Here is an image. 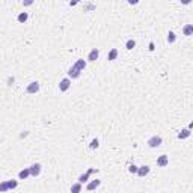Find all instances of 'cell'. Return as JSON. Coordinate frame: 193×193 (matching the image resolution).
Segmentation results:
<instances>
[{
  "label": "cell",
  "instance_id": "5",
  "mask_svg": "<svg viewBox=\"0 0 193 193\" xmlns=\"http://www.w3.org/2000/svg\"><path fill=\"white\" fill-rule=\"evenodd\" d=\"M38 91H39V83L38 81H32V83H29L27 88H26V92H27V94H36Z\"/></svg>",
  "mask_w": 193,
  "mask_h": 193
},
{
  "label": "cell",
  "instance_id": "17",
  "mask_svg": "<svg viewBox=\"0 0 193 193\" xmlns=\"http://www.w3.org/2000/svg\"><path fill=\"white\" fill-rule=\"evenodd\" d=\"M81 192V184L80 183H76L71 186V193H80Z\"/></svg>",
  "mask_w": 193,
  "mask_h": 193
},
{
  "label": "cell",
  "instance_id": "24",
  "mask_svg": "<svg viewBox=\"0 0 193 193\" xmlns=\"http://www.w3.org/2000/svg\"><path fill=\"white\" fill-rule=\"evenodd\" d=\"M94 9H95V5H91V3L86 5V8H84V11H94Z\"/></svg>",
  "mask_w": 193,
  "mask_h": 193
},
{
  "label": "cell",
  "instance_id": "10",
  "mask_svg": "<svg viewBox=\"0 0 193 193\" xmlns=\"http://www.w3.org/2000/svg\"><path fill=\"white\" fill-rule=\"evenodd\" d=\"M100 184H101V180H94V181H91V183L88 184V187H86V189H88L89 192H92V190H95Z\"/></svg>",
  "mask_w": 193,
  "mask_h": 193
},
{
  "label": "cell",
  "instance_id": "22",
  "mask_svg": "<svg viewBox=\"0 0 193 193\" xmlns=\"http://www.w3.org/2000/svg\"><path fill=\"white\" fill-rule=\"evenodd\" d=\"M9 189H8V184H6V181H3V183H0V193H5L8 192Z\"/></svg>",
  "mask_w": 193,
  "mask_h": 193
},
{
  "label": "cell",
  "instance_id": "15",
  "mask_svg": "<svg viewBox=\"0 0 193 193\" xmlns=\"http://www.w3.org/2000/svg\"><path fill=\"white\" fill-rule=\"evenodd\" d=\"M74 65L77 67V68L80 70V71H83V70L86 68V62H84V59H77V62H76Z\"/></svg>",
  "mask_w": 193,
  "mask_h": 193
},
{
  "label": "cell",
  "instance_id": "26",
  "mask_svg": "<svg viewBox=\"0 0 193 193\" xmlns=\"http://www.w3.org/2000/svg\"><path fill=\"white\" fill-rule=\"evenodd\" d=\"M12 83H14V77H9V78H8V84H9V86H11V84H12Z\"/></svg>",
  "mask_w": 193,
  "mask_h": 193
},
{
  "label": "cell",
  "instance_id": "23",
  "mask_svg": "<svg viewBox=\"0 0 193 193\" xmlns=\"http://www.w3.org/2000/svg\"><path fill=\"white\" fill-rule=\"evenodd\" d=\"M128 172H130V174H136V172H137V166H134V164L128 166Z\"/></svg>",
  "mask_w": 193,
  "mask_h": 193
},
{
  "label": "cell",
  "instance_id": "8",
  "mask_svg": "<svg viewBox=\"0 0 193 193\" xmlns=\"http://www.w3.org/2000/svg\"><path fill=\"white\" fill-rule=\"evenodd\" d=\"M29 169H30V175H32V177H38L39 174H41V169H42V166H41L39 163H35V164H32Z\"/></svg>",
  "mask_w": 193,
  "mask_h": 193
},
{
  "label": "cell",
  "instance_id": "12",
  "mask_svg": "<svg viewBox=\"0 0 193 193\" xmlns=\"http://www.w3.org/2000/svg\"><path fill=\"white\" fill-rule=\"evenodd\" d=\"M116 57H118V50H116V48H112V50L109 51V54H107V60L112 62V60H116Z\"/></svg>",
  "mask_w": 193,
  "mask_h": 193
},
{
  "label": "cell",
  "instance_id": "16",
  "mask_svg": "<svg viewBox=\"0 0 193 193\" xmlns=\"http://www.w3.org/2000/svg\"><path fill=\"white\" fill-rule=\"evenodd\" d=\"M27 18H29V14H27V12H21V14L18 15V18H17V20H18V23H26V21H27Z\"/></svg>",
  "mask_w": 193,
  "mask_h": 193
},
{
  "label": "cell",
  "instance_id": "19",
  "mask_svg": "<svg viewBox=\"0 0 193 193\" xmlns=\"http://www.w3.org/2000/svg\"><path fill=\"white\" fill-rule=\"evenodd\" d=\"M6 184H8V189L11 190V189H15L17 186H18V183L15 181V180H9V181H6Z\"/></svg>",
  "mask_w": 193,
  "mask_h": 193
},
{
  "label": "cell",
  "instance_id": "2",
  "mask_svg": "<svg viewBox=\"0 0 193 193\" xmlns=\"http://www.w3.org/2000/svg\"><path fill=\"white\" fill-rule=\"evenodd\" d=\"M80 74H81V71L78 70L76 65H73V67L68 70V78H70V80H71V78H78Z\"/></svg>",
  "mask_w": 193,
  "mask_h": 193
},
{
  "label": "cell",
  "instance_id": "14",
  "mask_svg": "<svg viewBox=\"0 0 193 193\" xmlns=\"http://www.w3.org/2000/svg\"><path fill=\"white\" fill-rule=\"evenodd\" d=\"M190 136V130L189 128H184L181 133H178V139H187Z\"/></svg>",
  "mask_w": 193,
  "mask_h": 193
},
{
  "label": "cell",
  "instance_id": "21",
  "mask_svg": "<svg viewBox=\"0 0 193 193\" xmlns=\"http://www.w3.org/2000/svg\"><path fill=\"white\" fill-rule=\"evenodd\" d=\"M98 143H100V142H98V139H94V140L91 142V145H89V148H91V150H97V148L100 146Z\"/></svg>",
  "mask_w": 193,
  "mask_h": 193
},
{
  "label": "cell",
  "instance_id": "6",
  "mask_svg": "<svg viewBox=\"0 0 193 193\" xmlns=\"http://www.w3.org/2000/svg\"><path fill=\"white\" fill-rule=\"evenodd\" d=\"M70 86H71V80H70L68 77L64 78V80H60V83H59V89H60V92L68 91V89H70Z\"/></svg>",
  "mask_w": 193,
  "mask_h": 193
},
{
  "label": "cell",
  "instance_id": "1",
  "mask_svg": "<svg viewBox=\"0 0 193 193\" xmlns=\"http://www.w3.org/2000/svg\"><path fill=\"white\" fill-rule=\"evenodd\" d=\"M161 143H163V139L160 136H153V137L148 139V146L150 148H158Z\"/></svg>",
  "mask_w": 193,
  "mask_h": 193
},
{
  "label": "cell",
  "instance_id": "27",
  "mask_svg": "<svg viewBox=\"0 0 193 193\" xmlns=\"http://www.w3.org/2000/svg\"><path fill=\"white\" fill-rule=\"evenodd\" d=\"M150 50H151V51L154 50V44H153V42H150Z\"/></svg>",
  "mask_w": 193,
  "mask_h": 193
},
{
  "label": "cell",
  "instance_id": "7",
  "mask_svg": "<svg viewBox=\"0 0 193 193\" xmlns=\"http://www.w3.org/2000/svg\"><path fill=\"white\" fill-rule=\"evenodd\" d=\"M98 57H100V50H98V48H92V50L89 51L88 60H89V62H95Z\"/></svg>",
  "mask_w": 193,
  "mask_h": 193
},
{
  "label": "cell",
  "instance_id": "18",
  "mask_svg": "<svg viewBox=\"0 0 193 193\" xmlns=\"http://www.w3.org/2000/svg\"><path fill=\"white\" fill-rule=\"evenodd\" d=\"M134 47H136V41H134V39H128L127 44H125V48H127V50H133Z\"/></svg>",
  "mask_w": 193,
  "mask_h": 193
},
{
  "label": "cell",
  "instance_id": "4",
  "mask_svg": "<svg viewBox=\"0 0 193 193\" xmlns=\"http://www.w3.org/2000/svg\"><path fill=\"white\" fill-rule=\"evenodd\" d=\"M157 166H160V167H166L167 164H169V157L166 154H163V155H160V157H157Z\"/></svg>",
  "mask_w": 193,
  "mask_h": 193
},
{
  "label": "cell",
  "instance_id": "13",
  "mask_svg": "<svg viewBox=\"0 0 193 193\" xmlns=\"http://www.w3.org/2000/svg\"><path fill=\"white\" fill-rule=\"evenodd\" d=\"M29 175H30V169H29V167H26V169L20 171V174H18V178H20V180H26Z\"/></svg>",
  "mask_w": 193,
  "mask_h": 193
},
{
  "label": "cell",
  "instance_id": "3",
  "mask_svg": "<svg viewBox=\"0 0 193 193\" xmlns=\"http://www.w3.org/2000/svg\"><path fill=\"white\" fill-rule=\"evenodd\" d=\"M98 169H94V167H91V169H88V172H84V174H81L80 177H78V183L80 184H83V183H86L88 180H89V175L92 174V172H97Z\"/></svg>",
  "mask_w": 193,
  "mask_h": 193
},
{
  "label": "cell",
  "instance_id": "25",
  "mask_svg": "<svg viewBox=\"0 0 193 193\" xmlns=\"http://www.w3.org/2000/svg\"><path fill=\"white\" fill-rule=\"evenodd\" d=\"M23 5L24 6H30V5H33V2L32 0H27V2H23Z\"/></svg>",
  "mask_w": 193,
  "mask_h": 193
},
{
  "label": "cell",
  "instance_id": "20",
  "mask_svg": "<svg viewBox=\"0 0 193 193\" xmlns=\"http://www.w3.org/2000/svg\"><path fill=\"white\" fill-rule=\"evenodd\" d=\"M175 41H177L175 33H174V32H169V33H167V42H169V44H174Z\"/></svg>",
  "mask_w": 193,
  "mask_h": 193
},
{
  "label": "cell",
  "instance_id": "11",
  "mask_svg": "<svg viewBox=\"0 0 193 193\" xmlns=\"http://www.w3.org/2000/svg\"><path fill=\"white\" fill-rule=\"evenodd\" d=\"M183 33L186 36H192L193 35V24H186L184 29H183Z\"/></svg>",
  "mask_w": 193,
  "mask_h": 193
},
{
  "label": "cell",
  "instance_id": "9",
  "mask_svg": "<svg viewBox=\"0 0 193 193\" xmlns=\"http://www.w3.org/2000/svg\"><path fill=\"white\" fill-rule=\"evenodd\" d=\"M140 178H143V177H146L148 174H150V166H146V164H143V166H140V167H137V172H136Z\"/></svg>",
  "mask_w": 193,
  "mask_h": 193
}]
</instances>
